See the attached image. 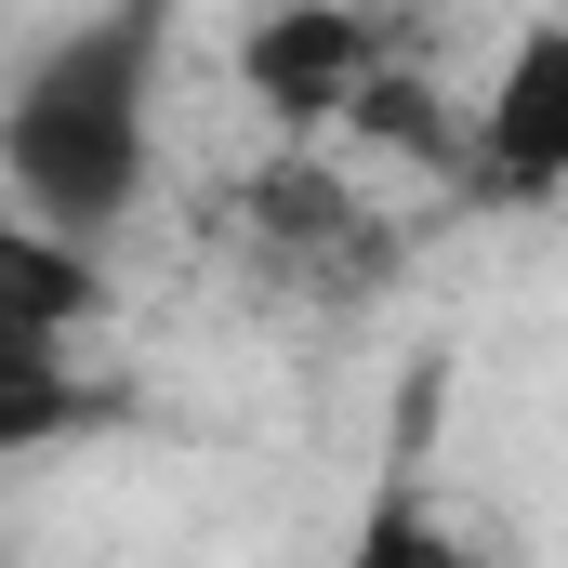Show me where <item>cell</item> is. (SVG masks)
Here are the masks:
<instances>
[{
  "instance_id": "obj_1",
  "label": "cell",
  "mask_w": 568,
  "mask_h": 568,
  "mask_svg": "<svg viewBox=\"0 0 568 568\" xmlns=\"http://www.w3.org/2000/svg\"><path fill=\"white\" fill-rule=\"evenodd\" d=\"M159 67H172V0H93L0 80V199L80 252L133 225L159 172Z\"/></svg>"
},
{
  "instance_id": "obj_2",
  "label": "cell",
  "mask_w": 568,
  "mask_h": 568,
  "mask_svg": "<svg viewBox=\"0 0 568 568\" xmlns=\"http://www.w3.org/2000/svg\"><path fill=\"white\" fill-rule=\"evenodd\" d=\"M397 67H424V40L384 0H265L239 27V80H252V106L291 120V133H357V106Z\"/></svg>"
},
{
  "instance_id": "obj_3",
  "label": "cell",
  "mask_w": 568,
  "mask_h": 568,
  "mask_svg": "<svg viewBox=\"0 0 568 568\" xmlns=\"http://www.w3.org/2000/svg\"><path fill=\"white\" fill-rule=\"evenodd\" d=\"M463 185L503 199V212L568 199V13H542V27L503 40L489 93H476V120H463Z\"/></svg>"
},
{
  "instance_id": "obj_4",
  "label": "cell",
  "mask_w": 568,
  "mask_h": 568,
  "mask_svg": "<svg viewBox=\"0 0 568 568\" xmlns=\"http://www.w3.org/2000/svg\"><path fill=\"white\" fill-rule=\"evenodd\" d=\"M239 239H252V265L291 278V291H371V278H384V252H397L384 212H371L331 159H304V145L265 159V172L239 185Z\"/></svg>"
},
{
  "instance_id": "obj_5",
  "label": "cell",
  "mask_w": 568,
  "mask_h": 568,
  "mask_svg": "<svg viewBox=\"0 0 568 568\" xmlns=\"http://www.w3.org/2000/svg\"><path fill=\"white\" fill-rule=\"evenodd\" d=\"M106 304V265L53 225H27L0 199V331H40V344H80V317Z\"/></svg>"
},
{
  "instance_id": "obj_6",
  "label": "cell",
  "mask_w": 568,
  "mask_h": 568,
  "mask_svg": "<svg viewBox=\"0 0 568 568\" xmlns=\"http://www.w3.org/2000/svg\"><path fill=\"white\" fill-rule=\"evenodd\" d=\"M331 568H489V542H476L463 516H436L424 476H384L371 516L344 529V556H331Z\"/></svg>"
},
{
  "instance_id": "obj_7",
  "label": "cell",
  "mask_w": 568,
  "mask_h": 568,
  "mask_svg": "<svg viewBox=\"0 0 568 568\" xmlns=\"http://www.w3.org/2000/svg\"><path fill=\"white\" fill-rule=\"evenodd\" d=\"M93 410L80 397V371H67V344H40V331H0V449H40V436H67Z\"/></svg>"
}]
</instances>
